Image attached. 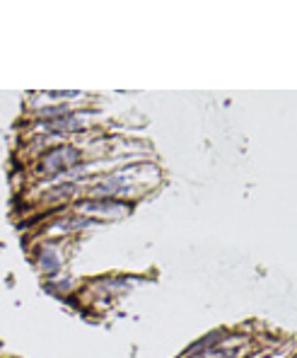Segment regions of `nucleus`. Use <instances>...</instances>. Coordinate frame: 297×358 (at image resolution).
<instances>
[{
	"label": "nucleus",
	"mask_w": 297,
	"mask_h": 358,
	"mask_svg": "<svg viewBox=\"0 0 297 358\" xmlns=\"http://www.w3.org/2000/svg\"><path fill=\"white\" fill-rule=\"evenodd\" d=\"M210 358H237V351H223V353H215Z\"/></svg>",
	"instance_id": "obj_4"
},
{
	"label": "nucleus",
	"mask_w": 297,
	"mask_h": 358,
	"mask_svg": "<svg viewBox=\"0 0 297 358\" xmlns=\"http://www.w3.org/2000/svg\"><path fill=\"white\" fill-rule=\"evenodd\" d=\"M41 267L46 269V271H56L58 269V257L51 249H46V254H41Z\"/></svg>",
	"instance_id": "obj_2"
},
{
	"label": "nucleus",
	"mask_w": 297,
	"mask_h": 358,
	"mask_svg": "<svg viewBox=\"0 0 297 358\" xmlns=\"http://www.w3.org/2000/svg\"><path fill=\"white\" fill-rule=\"evenodd\" d=\"M77 157H80V153L73 150V148H65V150L61 148V150H53V153H48V155L44 157V162H41V172L53 175V172H58V170L73 165Z\"/></svg>",
	"instance_id": "obj_1"
},
{
	"label": "nucleus",
	"mask_w": 297,
	"mask_h": 358,
	"mask_svg": "<svg viewBox=\"0 0 297 358\" xmlns=\"http://www.w3.org/2000/svg\"><path fill=\"white\" fill-rule=\"evenodd\" d=\"M85 208L87 211H109V208H126V206H119V203L114 201H99V203H85Z\"/></svg>",
	"instance_id": "obj_3"
}]
</instances>
